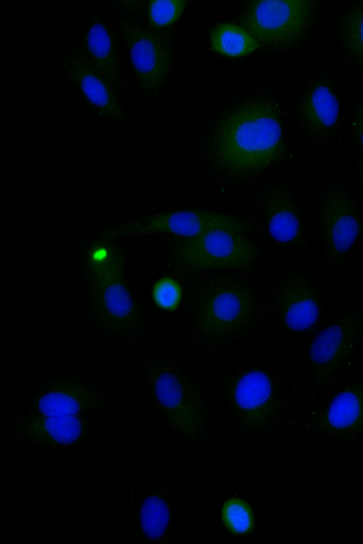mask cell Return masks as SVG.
<instances>
[{"instance_id":"obj_1","label":"cell","mask_w":363,"mask_h":544,"mask_svg":"<svg viewBox=\"0 0 363 544\" xmlns=\"http://www.w3.org/2000/svg\"><path fill=\"white\" fill-rule=\"evenodd\" d=\"M148 384L161 426L169 440L191 456L213 458L222 438V422L189 379L167 368H155Z\"/></svg>"},{"instance_id":"obj_2","label":"cell","mask_w":363,"mask_h":544,"mask_svg":"<svg viewBox=\"0 0 363 544\" xmlns=\"http://www.w3.org/2000/svg\"><path fill=\"white\" fill-rule=\"evenodd\" d=\"M277 114L263 101L237 109L220 125L213 140L218 164L235 175L264 169L284 153Z\"/></svg>"},{"instance_id":"obj_3","label":"cell","mask_w":363,"mask_h":544,"mask_svg":"<svg viewBox=\"0 0 363 544\" xmlns=\"http://www.w3.org/2000/svg\"><path fill=\"white\" fill-rule=\"evenodd\" d=\"M126 513L117 543H169L176 536L179 498L169 472L136 478L125 496Z\"/></svg>"},{"instance_id":"obj_4","label":"cell","mask_w":363,"mask_h":544,"mask_svg":"<svg viewBox=\"0 0 363 544\" xmlns=\"http://www.w3.org/2000/svg\"><path fill=\"white\" fill-rule=\"evenodd\" d=\"M226 416L234 433L250 445L276 440L288 426L277 386L264 372L239 376L226 392Z\"/></svg>"},{"instance_id":"obj_5","label":"cell","mask_w":363,"mask_h":544,"mask_svg":"<svg viewBox=\"0 0 363 544\" xmlns=\"http://www.w3.org/2000/svg\"><path fill=\"white\" fill-rule=\"evenodd\" d=\"M99 416H45L20 414L6 426V436L26 448L57 455L86 448L98 428Z\"/></svg>"},{"instance_id":"obj_6","label":"cell","mask_w":363,"mask_h":544,"mask_svg":"<svg viewBox=\"0 0 363 544\" xmlns=\"http://www.w3.org/2000/svg\"><path fill=\"white\" fill-rule=\"evenodd\" d=\"M315 11V1L310 0L256 1L245 11L242 25L260 45L286 48L308 33Z\"/></svg>"},{"instance_id":"obj_7","label":"cell","mask_w":363,"mask_h":544,"mask_svg":"<svg viewBox=\"0 0 363 544\" xmlns=\"http://www.w3.org/2000/svg\"><path fill=\"white\" fill-rule=\"evenodd\" d=\"M243 232L218 228L184 238L177 249V260L194 270L245 268L255 261L256 251Z\"/></svg>"},{"instance_id":"obj_8","label":"cell","mask_w":363,"mask_h":544,"mask_svg":"<svg viewBox=\"0 0 363 544\" xmlns=\"http://www.w3.org/2000/svg\"><path fill=\"white\" fill-rule=\"evenodd\" d=\"M120 261L115 249L105 243L96 245L89 259L94 302L104 319L114 327L129 325L136 314Z\"/></svg>"},{"instance_id":"obj_9","label":"cell","mask_w":363,"mask_h":544,"mask_svg":"<svg viewBox=\"0 0 363 544\" xmlns=\"http://www.w3.org/2000/svg\"><path fill=\"white\" fill-rule=\"evenodd\" d=\"M250 293L230 280L211 283L199 302V322L209 336L225 337L244 329L253 314Z\"/></svg>"},{"instance_id":"obj_10","label":"cell","mask_w":363,"mask_h":544,"mask_svg":"<svg viewBox=\"0 0 363 544\" xmlns=\"http://www.w3.org/2000/svg\"><path fill=\"white\" fill-rule=\"evenodd\" d=\"M119 28L140 90L157 93L164 85L170 68L167 40L126 15L120 16Z\"/></svg>"},{"instance_id":"obj_11","label":"cell","mask_w":363,"mask_h":544,"mask_svg":"<svg viewBox=\"0 0 363 544\" xmlns=\"http://www.w3.org/2000/svg\"><path fill=\"white\" fill-rule=\"evenodd\" d=\"M104 393L94 385L77 378L52 380L27 401L23 414L45 416H99L111 410Z\"/></svg>"},{"instance_id":"obj_12","label":"cell","mask_w":363,"mask_h":544,"mask_svg":"<svg viewBox=\"0 0 363 544\" xmlns=\"http://www.w3.org/2000/svg\"><path fill=\"white\" fill-rule=\"evenodd\" d=\"M218 228L245 230V223L237 217L209 210H172L141 217L108 230L110 234L129 236L174 234L193 237Z\"/></svg>"},{"instance_id":"obj_13","label":"cell","mask_w":363,"mask_h":544,"mask_svg":"<svg viewBox=\"0 0 363 544\" xmlns=\"http://www.w3.org/2000/svg\"><path fill=\"white\" fill-rule=\"evenodd\" d=\"M320 226L330 255L340 260L352 246L360 232L354 205L342 188H333L325 194L320 209Z\"/></svg>"},{"instance_id":"obj_14","label":"cell","mask_w":363,"mask_h":544,"mask_svg":"<svg viewBox=\"0 0 363 544\" xmlns=\"http://www.w3.org/2000/svg\"><path fill=\"white\" fill-rule=\"evenodd\" d=\"M63 63L72 84L99 114L117 122L128 119L116 91L79 49L68 55Z\"/></svg>"},{"instance_id":"obj_15","label":"cell","mask_w":363,"mask_h":544,"mask_svg":"<svg viewBox=\"0 0 363 544\" xmlns=\"http://www.w3.org/2000/svg\"><path fill=\"white\" fill-rule=\"evenodd\" d=\"M81 40V52L118 93L122 86L121 60L112 28L99 14L91 13L85 21Z\"/></svg>"},{"instance_id":"obj_16","label":"cell","mask_w":363,"mask_h":544,"mask_svg":"<svg viewBox=\"0 0 363 544\" xmlns=\"http://www.w3.org/2000/svg\"><path fill=\"white\" fill-rule=\"evenodd\" d=\"M359 326L350 318L343 319L321 331L311 343L309 358L320 378L333 375L354 346Z\"/></svg>"},{"instance_id":"obj_17","label":"cell","mask_w":363,"mask_h":544,"mask_svg":"<svg viewBox=\"0 0 363 544\" xmlns=\"http://www.w3.org/2000/svg\"><path fill=\"white\" fill-rule=\"evenodd\" d=\"M326 435L345 436L363 430V385L348 387L331 402L316 422Z\"/></svg>"},{"instance_id":"obj_18","label":"cell","mask_w":363,"mask_h":544,"mask_svg":"<svg viewBox=\"0 0 363 544\" xmlns=\"http://www.w3.org/2000/svg\"><path fill=\"white\" fill-rule=\"evenodd\" d=\"M340 113L337 98L324 80L315 81L308 90L301 106L302 120L307 129L317 136L329 132Z\"/></svg>"},{"instance_id":"obj_19","label":"cell","mask_w":363,"mask_h":544,"mask_svg":"<svg viewBox=\"0 0 363 544\" xmlns=\"http://www.w3.org/2000/svg\"><path fill=\"white\" fill-rule=\"evenodd\" d=\"M312 286L301 278H292L281 290V310L286 326L294 331L309 328L316 321L319 308Z\"/></svg>"},{"instance_id":"obj_20","label":"cell","mask_w":363,"mask_h":544,"mask_svg":"<svg viewBox=\"0 0 363 544\" xmlns=\"http://www.w3.org/2000/svg\"><path fill=\"white\" fill-rule=\"evenodd\" d=\"M264 205L272 237L281 243L296 240L301 232V224L289 194L280 189L274 190L265 197Z\"/></svg>"},{"instance_id":"obj_21","label":"cell","mask_w":363,"mask_h":544,"mask_svg":"<svg viewBox=\"0 0 363 544\" xmlns=\"http://www.w3.org/2000/svg\"><path fill=\"white\" fill-rule=\"evenodd\" d=\"M210 41L215 52L233 57L246 55L261 45L245 28L230 23L216 26Z\"/></svg>"},{"instance_id":"obj_22","label":"cell","mask_w":363,"mask_h":544,"mask_svg":"<svg viewBox=\"0 0 363 544\" xmlns=\"http://www.w3.org/2000/svg\"><path fill=\"white\" fill-rule=\"evenodd\" d=\"M342 44L350 55L363 60V7L348 11L340 23Z\"/></svg>"},{"instance_id":"obj_23","label":"cell","mask_w":363,"mask_h":544,"mask_svg":"<svg viewBox=\"0 0 363 544\" xmlns=\"http://www.w3.org/2000/svg\"><path fill=\"white\" fill-rule=\"evenodd\" d=\"M185 6L186 1L182 0L151 1L147 6L150 22L157 28L169 26L179 18Z\"/></svg>"},{"instance_id":"obj_24","label":"cell","mask_w":363,"mask_h":544,"mask_svg":"<svg viewBox=\"0 0 363 544\" xmlns=\"http://www.w3.org/2000/svg\"><path fill=\"white\" fill-rule=\"evenodd\" d=\"M223 520L234 533H247L252 527V518L247 505L239 499L227 502L223 508Z\"/></svg>"},{"instance_id":"obj_25","label":"cell","mask_w":363,"mask_h":544,"mask_svg":"<svg viewBox=\"0 0 363 544\" xmlns=\"http://www.w3.org/2000/svg\"><path fill=\"white\" fill-rule=\"evenodd\" d=\"M152 298L159 307L168 311L174 310L181 302L182 288L174 278L163 277L154 285Z\"/></svg>"},{"instance_id":"obj_26","label":"cell","mask_w":363,"mask_h":544,"mask_svg":"<svg viewBox=\"0 0 363 544\" xmlns=\"http://www.w3.org/2000/svg\"><path fill=\"white\" fill-rule=\"evenodd\" d=\"M353 130L357 139L363 147V109H360L356 115Z\"/></svg>"},{"instance_id":"obj_27","label":"cell","mask_w":363,"mask_h":544,"mask_svg":"<svg viewBox=\"0 0 363 544\" xmlns=\"http://www.w3.org/2000/svg\"><path fill=\"white\" fill-rule=\"evenodd\" d=\"M361 175H362V181H363V164L362 165V169H361Z\"/></svg>"}]
</instances>
